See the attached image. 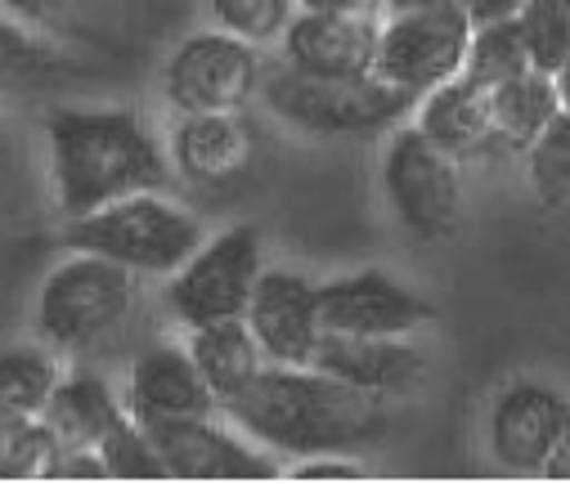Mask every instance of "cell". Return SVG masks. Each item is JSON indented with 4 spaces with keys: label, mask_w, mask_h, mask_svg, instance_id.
Returning <instances> with one entry per match:
<instances>
[{
    "label": "cell",
    "mask_w": 570,
    "mask_h": 484,
    "mask_svg": "<svg viewBox=\"0 0 570 484\" xmlns=\"http://www.w3.org/2000/svg\"><path fill=\"white\" fill-rule=\"evenodd\" d=\"M41 417L55 431L59 448H95L126 417V404H121V391L104 373L72 364L59 373Z\"/></svg>",
    "instance_id": "d6986e66"
},
{
    "label": "cell",
    "mask_w": 570,
    "mask_h": 484,
    "mask_svg": "<svg viewBox=\"0 0 570 484\" xmlns=\"http://www.w3.org/2000/svg\"><path fill=\"white\" fill-rule=\"evenodd\" d=\"M145 278L126 265H112L90 251H63L37 296H32V333L46 342L59 359H86L104 346H112L145 300Z\"/></svg>",
    "instance_id": "3957f363"
},
{
    "label": "cell",
    "mask_w": 570,
    "mask_h": 484,
    "mask_svg": "<svg viewBox=\"0 0 570 484\" xmlns=\"http://www.w3.org/2000/svg\"><path fill=\"white\" fill-rule=\"evenodd\" d=\"M409 121L432 139L441 152L454 161H472L494 152V130H490V90L468 81L463 72L432 86L426 95L413 99Z\"/></svg>",
    "instance_id": "ac0fdd59"
},
{
    "label": "cell",
    "mask_w": 570,
    "mask_h": 484,
    "mask_svg": "<svg viewBox=\"0 0 570 484\" xmlns=\"http://www.w3.org/2000/svg\"><path fill=\"white\" fill-rule=\"evenodd\" d=\"M0 10H6L10 19H19V23H28V28L50 32L72 10V0H0Z\"/></svg>",
    "instance_id": "1f68e13d"
},
{
    "label": "cell",
    "mask_w": 570,
    "mask_h": 484,
    "mask_svg": "<svg viewBox=\"0 0 570 484\" xmlns=\"http://www.w3.org/2000/svg\"><path fill=\"white\" fill-rule=\"evenodd\" d=\"M561 112L552 72L525 68L521 77L503 81L490 90V130H494V152H525L539 130Z\"/></svg>",
    "instance_id": "44dd1931"
},
{
    "label": "cell",
    "mask_w": 570,
    "mask_h": 484,
    "mask_svg": "<svg viewBox=\"0 0 570 484\" xmlns=\"http://www.w3.org/2000/svg\"><path fill=\"white\" fill-rule=\"evenodd\" d=\"M171 480H283V462L252 444L225 413L145 426Z\"/></svg>",
    "instance_id": "8fae6325"
},
{
    "label": "cell",
    "mask_w": 570,
    "mask_h": 484,
    "mask_svg": "<svg viewBox=\"0 0 570 484\" xmlns=\"http://www.w3.org/2000/svg\"><path fill=\"white\" fill-rule=\"evenodd\" d=\"M46 480H108L99 448H59Z\"/></svg>",
    "instance_id": "4dcf8cb0"
},
{
    "label": "cell",
    "mask_w": 570,
    "mask_h": 484,
    "mask_svg": "<svg viewBox=\"0 0 570 484\" xmlns=\"http://www.w3.org/2000/svg\"><path fill=\"white\" fill-rule=\"evenodd\" d=\"M566 413H570V399L557 386L517 377L485 408V453L508 475H539Z\"/></svg>",
    "instance_id": "5bb4252c"
},
{
    "label": "cell",
    "mask_w": 570,
    "mask_h": 484,
    "mask_svg": "<svg viewBox=\"0 0 570 484\" xmlns=\"http://www.w3.org/2000/svg\"><path fill=\"white\" fill-rule=\"evenodd\" d=\"M121 404H126V417L139 426H163V422H180V417L220 413V404L207 391L185 342H154V346L139 350L126 368Z\"/></svg>",
    "instance_id": "9a60e30c"
},
{
    "label": "cell",
    "mask_w": 570,
    "mask_h": 484,
    "mask_svg": "<svg viewBox=\"0 0 570 484\" xmlns=\"http://www.w3.org/2000/svg\"><path fill=\"white\" fill-rule=\"evenodd\" d=\"M297 10L311 14H355V19H382L386 0H297Z\"/></svg>",
    "instance_id": "836d02e7"
},
{
    "label": "cell",
    "mask_w": 570,
    "mask_h": 484,
    "mask_svg": "<svg viewBox=\"0 0 570 484\" xmlns=\"http://www.w3.org/2000/svg\"><path fill=\"white\" fill-rule=\"evenodd\" d=\"M203 10L212 19V28L234 32L265 50L283 37L288 19L297 14V0H203Z\"/></svg>",
    "instance_id": "484cf974"
},
{
    "label": "cell",
    "mask_w": 570,
    "mask_h": 484,
    "mask_svg": "<svg viewBox=\"0 0 570 484\" xmlns=\"http://www.w3.org/2000/svg\"><path fill=\"white\" fill-rule=\"evenodd\" d=\"M185 350L198 364L207 391L216 395V404H225L229 395H238L261 368L265 355L252 337V328L243 318H216V323H198V328H185Z\"/></svg>",
    "instance_id": "ffe728a7"
},
{
    "label": "cell",
    "mask_w": 570,
    "mask_h": 484,
    "mask_svg": "<svg viewBox=\"0 0 570 484\" xmlns=\"http://www.w3.org/2000/svg\"><path fill=\"white\" fill-rule=\"evenodd\" d=\"M320 318L337 337H417L436 323V305L386 269H355L320 283Z\"/></svg>",
    "instance_id": "30bf717a"
},
{
    "label": "cell",
    "mask_w": 570,
    "mask_h": 484,
    "mask_svg": "<svg viewBox=\"0 0 570 484\" xmlns=\"http://www.w3.org/2000/svg\"><path fill=\"white\" fill-rule=\"evenodd\" d=\"M207 238V225L194 207L171 198L167 189L126 194L117 203H104L86 216L63 220L59 243L63 251H90L112 265H126L139 278H167L176 274L198 243Z\"/></svg>",
    "instance_id": "277c9868"
},
{
    "label": "cell",
    "mask_w": 570,
    "mask_h": 484,
    "mask_svg": "<svg viewBox=\"0 0 570 484\" xmlns=\"http://www.w3.org/2000/svg\"><path fill=\"white\" fill-rule=\"evenodd\" d=\"M459 6L472 28H485V23H512L525 0H459Z\"/></svg>",
    "instance_id": "d6a6232c"
},
{
    "label": "cell",
    "mask_w": 570,
    "mask_h": 484,
    "mask_svg": "<svg viewBox=\"0 0 570 484\" xmlns=\"http://www.w3.org/2000/svg\"><path fill=\"white\" fill-rule=\"evenodd\" d=\"M163 144L171 161V180L203 189V194H220L252 171L261 135L247 108L243 112H185L171 121Z\"/></svg>",
    "instance_id": "4fadbf2b"
},
{
    "label": "cell",
    "mask_w": 570,
    "mask_h": 484,
    "mask_svg": "<svg viewBox=\"0 0 570 484\" xmlns=\"http://www.w3.org/2000/svg\"><path fill=\"white\" fill-rule=\"evenodd\" d=\"M552 86H557V103H561V112H570V55L552 68Z\"/></svg>",
    "instance_id": "d590c367"
},
{
    "label": "cell",
    "mask_w": 570,
    "mask_h": 484,
    "mask_svg": "<svg viewBox=\"0 0 570 484\" xmlns=\"http://www.w3.org/2000/svg\"><path fill=\"white\" fill-rule=\"evenodd\" d=\"M311 368L328 373L333 382H342L368 399H395V395H409L413 386H422L426 350L413 337H337V333H324Z\"/></svg>",
    "instance_id": "2e32d148"
},
{
    "label": "cell",
    "mask_w": 570,
    "mask_h": 484,
    "mask_svg": "<svg viewBox=\"0 0 570 484\" xmlns=\"http://www.w3.org/2000/svg\"><path fill=\"white\" fill-rule=\"evenodd\" d=\"M41 130H46L50 203L63 220L86 216L126 194L171 185L167 144L135 108L59 103L46 112Z\"/></svg>",
    "instance_id": "6da1fadb"
},
{
    "label": "cell",
    "mask_w": 570,
    "mask_h": 484,
    "mask_svg": "<svg viewBox=\"0 0 570 484\" xmlns=\"http://www.w3.org/2000/svg\"><path fill=\"white\" fill-rule=\"evenodd\" d=\"M539 475L570 484V413H566V422H561V431H557V444H552V453H548V462H543Z\"/></svg>",
    "instance_id": "e575fe53"
},
{
    "label": "cell",
    "mask_w": 570,
    "mask_h": 484,
    "mask_svg": "<svg viewBox=\"0 0 570 484\" xmlns=\"http://www.w3.org/2000/svg\"><path fill=\"white\" fill-rule=\"evenodd\" d=\"M512 23L521 32L530 68L552 72L570 55V10L561 6V0H525Z\"/></svg>",
    "instance_id": "83f0119b"
},
{
    "label": "cell",
    "mask_w": 570,
    "mask_h": 484,
    "mask_svg": "<svg viewBox=\"0 0 570 484\" xmlns=\"http://www.w3.org/2000/svg\"><path fill=\"white\" fill-rule=\"evenodd\" d=\"M220 413L278 462L306 453H360L382 444L391 426L382 399H368L311 364H265L220 404Z\"/></svg>",
    "instance_id": "7a4b0ae2"
},
{
    "label": "cell",
    "mask_w": 570,
    "mask_h": 484,
    "mask_svg": "<svg viewBox=\"0 0 570 484\" xmlns=\"http://www.w3.org/2000/svg\"><path fill=\"white\" fill-rule=\"evenodd\" d=\"M468 41H472V23H468L459 0H445V6L386 10L377 19L373 77L395 86L400 95L417 99L432 86L463 72Z\"/></svg>",
    "instance_id": "9c48e42d"
},
{
    "label": "cell",
    "mask_w": 570,
    "mask_h": 484,
    "mask_svg": "<svg viewBox=\"0 0 570 484\" xmlns=\"http://www.w3.org/2000/svg\"><path fill=\"white\" fill-rule=\"evenodd\" d=\"M265 55L261 46L203 28L180 37L167 59H163V103L185 117V112H243L256 103L261 81H265Z\"/></svg>",
    "instance_id": "ba28073f"
},
{
    "label": "cell",
    "mask_w": 570,
    "mask_h": 484,
    "mask_svg": "<svg viewBox=\"0 0 570 484\" xmlns=\"http://www.w3.org/2000/svg\"><path fill=\"white\" fill-rule=\"evenodd\" d=\"M283 480H368L360 453H306L283 462Z\"/></svg>",
    "instance_id": "f546056e"
},
{
    "label": "cell",
    "mask_w": 570,
    "mask_h": 484,
    "mask_svg": "<svg viewBox=\"0 0 570 484\" xmlns=\"http://www.w3.org/2000/svg\"><path fill=\"white\" fill-rule=\"evenodd\" d=\"M63 72H68V59L41 28H28L0 10V95L37 90Z\"/></svg>",
    "instance_id": "603a6c76"
},
{
    "label": "cell",
    "mask_w": 570,
    "mask_h": 484,
    "mask_svg": "<svg viewBox=\"0 0 570 484\" xmlns=\"http://www.w3.org/2000/svg\"><path fill=\"white\" fill-rule=\"evenodd\" d=\"M377 189L413 243H445L463 225V161L441 152L409 117L386 130Z\"/></svg>",
    "instance_id": "8992f818"
},
{
    "label": "cell",
    "mask_w": 570,
    "mask_h": 484,
    "mask_svg": "<svg viewBox=\"0 0 570 484\" xmlns=\"http://www.w3.org/2000/svg\"><path fill=\"white\" fill-rule=\"evenodd\" d=\"M243 323L252 328L265 364L306 368L324 337L320 283L293 265H265L252 287V300L243 309Z\"/></svg>",
    "instance_id": "7c38bea8"
},
{
    "label": "cell",
    "mask_w": 570,
    "mask_h": 484,
    "mask_svg": "<svg viewBox=\"0 0 570 484\" xmlns=\"http://www.w3.org/2000/svg\"><path fill=\"white\" fill-rule=\"evenodd\" d=\"M95 448L104 457L108 480H171L167 466H163V457H158L154 435L139 426V422H130V417H121Z\"/></svg>",
    "instance_id": "f1b7e54d"
},
{
    "label": "cell",
    "mask_w": 570,
    "mask_h": 484,
    "mask_svg": "<svg viewBox=\"0 0 570 484\" xmlns=\"http://www.w3.org/2000/svg\"><path fill=\"white\" fill-rule=\"evenodd\" d=\"M261 108L311 139H368L386 135L413 112V99L377 77H311L293 68H265Z\"/></svg>",
    "instance_id": "5b68a950"
},
{
    "label": "cell",
    "mask_w": 570,
    "mask_h": 484,
    "mask_svg": "<svg viewBox=\"0 0 570 484\" xmlns=\"http://www.w3.org/2000/svg\"><path fill=\"white\" fill-rule=\"evenodd\" d=\"M265 269V238L256 225L238 220L198 243V251L163 278V305L180 328L216 318H243L252 287Z\"/></svg>",
    "instance_id": "52a82bcc"
},
{
    "label": "cell",
    "mask_w": 570,
    "mask_h": 484,
    "mask_svg": "<svg viewBox=\"0 0 570 484\" xmlns=\"http://www.w3.org/2000/svg\"><path fill=\"white\" fill-rule=\"evenodd\" d=\"M10 167H14V135H10V126H6V117H0V185H6V176H10Z\"/></svg>",
    "instance_id": "8d00e7d4"
},
{
    "label": "cell",
    "mask_w": 570,
    "mask_h": 484,
    "mask_svg": "<svg viewBox=\"0 0 570 484\" xmlns=\"http://www.w3.org/2000/svg\"><path fill=\"white\" fill-rule=\"evenodd\" d=\"M561 6H566V10H570V0H561Z\"/></svg>",
    "instance_id": "f35d334b"
},
{
    "label": "cell",
    "mask_w": 570,
    "mask_h": 484,
    "mask_svg": "<svg viewBox=\"0 0 570 484\" xmlns=\"http://www.w3.org/2000/svg\"><path fill=\"white\" fill-rule=\"evenodd\" d=\"M409 6H445V0H386V10H409Z\"/></svg>",
    "instance_id": "74e56055"
},
{
    "label": "cell",
    "mask_w": 570,
    "mask_h": 484,
    "mask_svg": "<svg viewBox=\"0 0 570 484\" xmlns=\"http://www.w3.org/2000/svg\"><path fill=\"white\" fill-rule=\"evenodd\" d=\"M274 46H278V63L293 68V72H311V77H373L377 19L297 10Z\"/></svg>",
    "instance_id": "e0dca14e"
},
{
    "label": "cell",
    "mask_w": 570,
    "mask_h": 484,
    "mask_svg": "<svg viewBox=\"0 0 570 484\" xmlns=\"http://www.w3.org/2000/svg\"><path fill=\"white\" fill-rule=\"evenodd\" d=\"M530 68L525 59V46H521V32L517 23H485V28H472V41H468V59H463V77L494 90L512 77H521Z\"/></svg>",
    "instance_id": "d4e9b609"
},
{
    "label": "cell",
    "mask_w": 570,
    "mask_h": 484,
    "mask_svg": "<svg viewBox=\"0 0 570 484\" xmlns=\"http://www.w3.org/2000/svg\"><path fill=\"white\" fill-rule=\"evenodd\" d=\"M55 453L59 439L46 426V417L0 422V480H46Z\"/></svg>",
    "instance_id": "4316f807"
},
{
    "label": "cell",
    "mask_w": 570,
    "mask_h": 484,
    "mask_svg": "<svg viewBox=\"0 0 570 484\" xmlns=\"http://www.w3.org/2000/svg\"><path fill=\"white\" fill-rule=\"evenodd\" d=\"M521 157L530 194L543 207H570V112H557Z\"/></svg>",
    "instance_id": "cb8c5ba5"
},
{
    "label": "cell",
    "mask_w": 570,
    "mask_h": 484,
    "mask_svg": "<svg viewBox=\"0 0 570 484\" xmlns=\"http://www.w3.org/2000/svg\"><path fill=\"white\" fill-rule=\"evenodd\" d=\"M59 373H63V359L46 342L0 346V422L41 417Z\"/></svg>",
    "instance_id": "7402d4cb"
}]
</instances>
